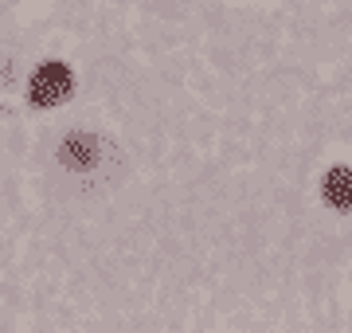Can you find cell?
I'll list each match as a JSON object with an SVG mask.
<instances>
[{
	"instance_id": "obj_1",
	"label": "cell",
	"mask_w": 352,
	"mask_h": 333,
	"mask_svg": "<svg viewBox=\"0 0 352 333\" xmlns=\"http://www.w3.org/2000/svg\"><path fill=\"white\" fill-rule=\"evenodd\" d=\"M71 87H75V78H71V71H67L63 63H43L32 75V103L36 106H59L71 94Z\"/></svg>"
},
{
	"instance_id": "obj_2",
	"label": "cell",
	"mask_w": 352,
	"mask_h": 333,
	"mask_svg": "<svg viewBox=\"0 0 352 333\" xmlns=\"http://www.w3.org/2000/svg\"><path fill=\"white\" fill-rule=\"evenodd\" d=\"M325 200L352 212V169H329L325 177Z\"/></svg>"
},
{
	"instance_id": "obj_3",
	"label": "cell",
	"mask_w": 352,
	"mask_h": 333,
	"mask_svg": "<svg viewBox=\"0 0 352 333\" xmlns=\"http://www.w3.org/2000/svg\"><path fill=\"white\" fill-rule=\"evenodd\" d=\"M94 157H98V141L94 138H67V145H63V161L67 165H94Z\"/></svg>"
}]
</instances>
